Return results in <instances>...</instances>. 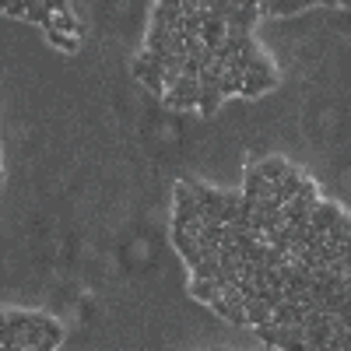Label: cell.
<instances>
[{
	"label": "cell",
	"instance_id": "8992f818",
	"mask_svg": "<svg viewBox=\"0 0 351 351\" xmlns=\"http://www.w3.org/2000/svg\"><path fill=\"white\" fill-rule=\"evenodd\" d=\"M274 84H278L274 74H246V77H243V95H246V99H256V95H263V92H271Z\"/></svg>",
	"mask_w": 351,
	"mask_h": 351
},
{
	"label": "cell",
	"instance_id": "9c48e42d",
	"mask_svg": "<svg viewBox=\"0 0 351 351\" xmlns=\"http://www.w3.org/2000/svg\"><path fill=\"white\" fill-rule=\"evenodd\" d=\"M218 102H221V88H218V84H211V88L200 84V106H197V109H200L204 116H211V112L218 109Z\"/></svg>",
	"mask_w": 351,
	"mask_h": 351
},
{
	"label": "cell",
	"instance_id": "3957f363",
	"mask_svg": "<svg viewBox=\"0 0 351 351\" xmlns=\"http://www.w3.org/2000/svg\"><path fill=\"white\" fill-rule=\"evenodd\" d=\"M53 11H56V18H53L56 32H64V36H77V32H81V25H77L71 4H64V0H53ZM53 28H49V32H53Z\"/></svg>",
	"mask_w": 351,
	"mask_h": 351
},
{
	"label": "cell",
	"instance_id": "ba28073f",
	"mask_svg": "<svg viewBox=\"0 0 351 351\" xmlns=\"http://www.w3.org/2000/svg\"><path fill=\"white\" fill-rule=\"evenodd\" d=\"M190 295H197V299H204L211 306L215 299H221V288L215 281H190Z\"/></svg>",
	"mask_w": 351,
	"mask_h": 351
},
{
	"label": "cell",
	"instance_id": "5b68a950",
	"mask_svg": "<svg viewBox=\"0 0 351 351\" xmlns=\"http://www.w3.org/2000/svg\"><path fill=\"white\" fill-rule=\"evenodd\" d=\"M134 74H137L144 84H148L155 95H162V99H165V92H169V88H165V74H162V71H155V67H148V64L134 60Z\"/></svg>",
	"mask_w": 351,
	"mask_h": 351
},
{
	"label": "cell",
	"instance_id": "52a82bcc",
	"mask_svg": "<svg viewBox=\"0 0 351 351\" xmlns=\"http://www.w3.org/2000/svg\"><path fill=\"white\" fill-rule=\"evenodd\" d=\"M256 172H260L263 180H267V183H281L285 176L291 172V165H288L285 158H263V162L256 165Z\"/></svg>",
	"mask_w": 351,
	"mask_h": 351
},
{
	"label": "cell",
	"instance_id": "30bf717a",
	"mask_svg": "<svg viewBox=\"0 0 351 351\" xmlns=\"http://www.w3.org/2000/svg\"><path fill=\"white\" fill-rule=\"evenodd\" d=\"M306 4H295V0H274V4H260V14H295Z\"/></svg>",
	"mask_w": 351,
	"mask_h": 351
},
{
	"label": "cell",
	"instance_id": "277c9868",
	"mask_svg": "<svg viewBox=\"0 0 351 351\" xmlns=\"http://www.w3.org/2000/svg\"><path fill=\"white\" fill-rule=\"evenodd\" d=\"M260 18V4H236L228 18V28H239V32H253V21Z\"/></svg>",
	"mask_w": 351,
	"mask_h": 351
},
{
	"label": "cell",
	"instance_id": "7a4b0ae2",
	"mask_svg": "<svg viewBox=\"0 0 351 351\" xmlns=\"http://www.w3.org/2000/svg\"><path fill=\"white\" fill-rule=\"evenodd\" d=\"M341 218H344V211L337 208V204L319 200V208L313 211V221H309V225H313L316 232H324V236H327L330 228H337V225H341Z\"/></svg>",
	"mask_w": 351,
	"mask_h": 351
},
{
	"label": "cell",
	"instance_id": "8fae6325",
	"mask_svg": "<svg viewBox=\"0 0 351 351\" xmlns=\"http://www.w3.org/2000/svg\"><path fill=\"white\" fill-rule=\"evenodd\" d=\"M46 36H49L53 46H60V49H67V53L77 49V39H74V36H64V32H56V28H53V32H46Z\"/></svg>",
	"mask_w": 351,
	"mask_h": 351
},
{
	"label": "cell",
	"instance_id": "6da1fadb",
	"mask_svg": "<svg viewBox=\"0 0 351 351\" xmlns=\"http://www.w3.org/2000/svg\"><path fill=\"white\" fill-rule=\"evenodd\" d=\"M165 106L172 109H190V106H200V81L197 77H183L180 84L165 92Z\"/></svg>",
	"mask_w": 351,
	"mask_h": 351
},
{
	"label": "cell",
	"instance_id": "7c38bea8",
	"mask_svg": "<svg viewBox=\"0 0 351 351\" xmlns=\"http://www.w3.org/2000/svg\"><path fill=\"white\" fill-rule=\"evenodd\" d=\"M28 4H32V0H11V4H4V14H11V18H28Z\"/></svg>",
	"mask_w": 351,
	"mask_h": 351
}]
</instances>
